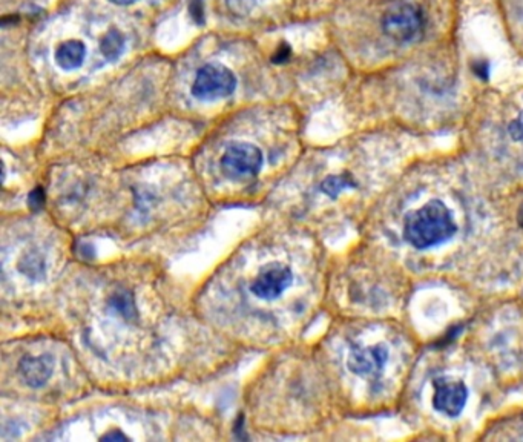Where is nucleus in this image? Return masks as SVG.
<instances>
[{
    "mask_svg": "<svg viewBox=\"0 0 523 442\" xmlns=\"http://www.w3.org/2000/svg\"><path fill=\"white\" fill-rule=\"evenodd\" d=\"M457 231L453 213L441 200H430L410 212L404 221V238L415 249H431L443 244Z\"/></svg>",
    "mask_w": 523,
    "mask_h": 442,
    "instance_id": "f257e3e1",
    "label": "nucleus"
},
{
    "mask_svg": "<svg viewBox=\"0 0 523 442\" xmlns=\"http://www.w3.org/2000/svg\"><path fill=\"white\" fill-rule=\"evenodd\" d=\"M382 32L396 43H413L425 34L427 16L416 3H399L385 11L381 21Z\"/></svg>",
    "mask_w": 523,
    "mask_h": 442,
    "instance_id": "f03ea898",
    "label": "nucleus"
},
{
    "mask_svg": "<svg viewBox=\"0 0 523 442\" xmlns=\"http://www.w3.org/2000/svg\"><path fill=\"white\" fill-rule=\"evenodd\" d=\"M237 77L221 63H207L198 69L192 83V95L201 102H215L232 95Z\"/></svg>",
    "mask_w": 523,
    "mask_h": 442,
    "instance_id": "7ed1b4c3",
    "label": "nucleus"
},
{
    "mask_svg": "<svg viewBox=\"0 0 523 442\" xmlns=\"http://www.w3.org/2000/svg\"><path fill=\"white\" fill-rule=\"evenodd\" d=\"M263 166V152L246 141H233L221 157V169L227 178L244 181L257 177Z\"/></svg>",
    "mask_w": 523,
    "mask_h": 442,
    "instance_id": "20e7f679",
    "label": "nucleus"
},
{
    "mask_svg": "<svg viewBox=\"0 0 523 442\" xmlns=\"http://www.w3.org/2000/svg\"><path fill=\"white\" fill-rule=\"evenodd\" d=\"M292 270L283 263H269L261 268L251 286L253 295L264 301H273L279 298L292 284Z\"/></svg>",
    "mask_w": 523,
    "mask_h": 442,
    "instance_id": "39448f33",
    "label": "nucleus"
},
{
    "mask_svg": "<svg viewBox=\"0 0 523 442\" xmlns=\"http://www.w3.org/2000/svg\"><path fill=\"white\" fill-rule=\"evenodd\" d=\"M434 395H433V407L442 415L456 418L459 416L468 401V388L465 382L459 380L445 378L439 376L434 382Z\"/></svg>",
    "mask_w": 523,
    "mask_h": 442,
    "instance_id": "423d86ee",
    "label": "nucleus"
},
{
    "mask_svg": "<svg viewBox=\"0 0 523 442\" xmlns=\"http://www.w3.org/2000/svg\"><path fill=\"white\" fill-rule=\"evenodd\" d=\"M388 361V349L382 344L370 347H353L347 360L350 372L358 376H376Z\"/></svg>",
    "mask_w": 523,
    "mask_h": 442,
    "instance_id": "0eeeda50",
    "label": "nucleus"
},
{
    "mask_svg": "<svg viewBox=\"0 0 523 442\" xmlns=\"http://www.w3.org/2000/svg\"><path fill=\"white\" fill-rule=\"evenodd\" d=\"M52 358L49 355L38 356V358H25L22 360L21 373L25 382L31 387H42L52 375Z\"/></svg>",
    "mask_w": 523,
    "mask_h": 442,
    "instance_id": "6e6552de",
    "label": "nucleus"
},
{
    "mask_svg": "<svg viewBox=\"0 0 523 442\" xmlns=\"http://www.w3.org/2000/svg\"><path fill=\"white\" fill-rule=\"evenodd\" d=\"M84 57H86V47L82 40H75V38L58 45L54 54L57 67L65 71L80 68L84 62Z\"/></svg>",
    "mask_w": 523,
    "mask_h": 442,
    "instance_id": "1a4fd4ad",
    "label": "nucleus"
},
{
    "mask_svg": "<svg viewBox=\"0 0 523 442\" xmlns=\"http://www.w3.org/2000/svg\"><path fill=\"white\" fill-rule=\"evenodd\" d=\"M125 36L123 32L117 28H111L106 34L103 36L102 42H100V49L103 57L106 58L108 62H115L119 60L120 56L125 51Z\"/></svg>",
    "mask_w": 523,
    "mask_h": 442,
    "instance_id": "9d476101",
    "label": "nucleus"
},
{
    "mask_svg": "<svg viewBox=\"0 0 523 442\" xmlns=\"http://www.w3.org/2000/svg\"><path fill=\"white\" fill-rule=\"evenodd\" d=\"M350 187H356L355 180H353L351 175L349 174H341V175H332V177H327L323 181L321 191L329 195L330 198H336L339 194L345 189H350Z\"/></svg>",
    "mask_w": 523,
    "mask_h": 442,
    "instance_id": "9b49d317",
    "label": "nucleus"
},
{
    "mask_svg": "<svg viewBox=\"0 0 523 442\" xmlns=\"http://www.w3.org/2000/svg\"><path fill=\"white\" fill-rule=\"evenodd\" d=\"M508 132L511 135L513 140H523V110L515 117V119L509 123Z\"/></svg>",
    "mask_w": 523,
    "mask_h": 442,
    "instance_id": "f8f14e48",
    "label": "nucleus"
},
{
    "mask_svg": "<svg viewBox=\"0 0 523 442\" xmlns=\"http://www.w3.org/2000/svg\"><path fill=\"white\" fill-rule=\"evenodd\" d=\"M189 11L195 21V23L202 25L205 23V8H202V0H191L189 3Z\"/></svg>",
    "mask_w": 523,
    "mask_h": 442,
    "instance_id": "ddd939ff",
    "label": "nucleus"
},
{
    "mask_svg": "<svg viewBox=\"0 0 523 442\" xmlns=\"http://www.w3.org/2000/svg\"><path fill=\"white\" fill-rule=\"evenodd\" d=\"M43 203H45V194H43V191L40 189V187H37V189H34V191H32L30 194L28 205L32 207V209L37 211V209H40V207L43 206Z\"/></svg>",
    "mask_w": 523,
    "mask_h": 442,
    "instance_id": "4468645a",
    "label": "nucleus"
},
{
    "mask_svg": "<svg viewBox=\"0 0 523 442\" xmlns=\"http://www.w3.org/2000/svg\"><path fill=\"white\" fill-rule=\"evenodd\" d=\"M290 54H292V51H290L289 45H286V43L279 45V48L277 49V53H275V56H273V63H284V62H287V60H289Z\"/></svg>",
    "mask_w": 523,
    "mask_h": 442,
    "instance_id": "2eb2a0df",
    "label": "nucleus"
},
{
    "mask_svg": "<svg viewBox=\"0 0 523 442\" xmlns=\"http://www.w3.org/2000/svg\"><path fill=\"white\" fill-rule=\"evenodd\" d=\"M473 71H474V74L479 77V79L487 80L488 75H489V65L485 60H477L473 65Z\"/></svg>",
    "mask_w": 523,
    "mask_h": 442,
    "instance_id": "dca6fc26",
    "label": "nucleus"
},
{
    "mask_svg": "<svg viewBox=\"0 0 523 442\" xmlns=\"http://www.w3.org/2000/svg\"><path fill=\"white\" fill-rule=\"evenodd\" d=\"M103 441H123V439H129L126 434H123L120 430H113L108 434H103L102 437Z\"/></svg>",
    "mask_w": 523,
    "mask_h": 442,
    "instance_id": "f3484780",
    "label": "nucleus"
},
{
    "mask_svg": "<svg viewBox=\"0 0 523 442\" xmlns=\"http://www.w3.org/2000/svg\"><path fill=\"white\" fill-rule=\"evenodd\" d=\"M109 2H111V3H114V5H120V6H123V5L135 3L137 0H109Z\"/></svg>",
    "mask_w": 523,
    "mask_h": 442,
    "instance_id": "a211bd4d",
    "label": "nucleus"
},
{
    "mask_svg": "<svg viewBox=\"0 0 523 442\" xmlns=\"http://www.w3.org/2000/svg\"><path fill=\"white\" fill-rule=\"evenodd\" d=\"M518 221H519V226L523 227V203L520 205L519 211H518Z\"/></svg>",
    "mask_w": 523,
    "mask_h": 442,
    "instance_id": "6ab92c4d",
    "label": "nucleus"
}]
</instances>
